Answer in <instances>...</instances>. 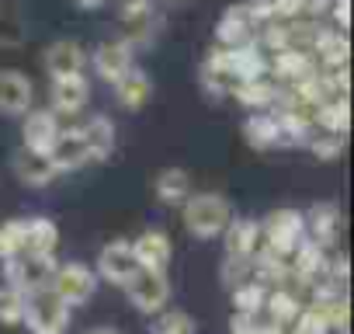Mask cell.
<instances>
[{"label":"cell","instance_id":"40","mask_svg":"<svg viewBox=\"0 0 354 334\" xmlns=\"http://www.w3.org/2000/svg\"><path fill=\"white\" fill-rule=\"evenodd\" d=\"M274 18H302V0H271Z\"/></svg>","mask_w":354,"mask_h":334},{"label":"cell","instance_id":"38","mask_svg":"<svg viewBox=\"0 0 354 334\" xmlns=\"http://www.w3.org/2000/svg\"><path fill=\"white\" fill-rule=\"evenodd\" d=\"M21 317H25V292H18V289H4L0 292V324H21Z\"/></svg>","mask_w":354,"mask_h":334},{"label":"cell","instance_id":"5","mask_svg":"<svg viewBox=\"0 0 354 334\" xmlns=\"http://www.w3.org/2000/svg\"><path fill=\"white\" fill-rule=\"evenodd\" d=\"M49 289L66 303V306H80L94 296L97 289V272H91L87 265L80 261H66V265H56L53 279H49Z\"/></svg>","mask_w":354,"mask_h":334},{"label":"cell","instance_id":"12","mask_svg":"<svg viewBox=\"0 0 354 334\" xmlns=\"http://www.w3.org/2000/svg\"><path fill=\"white\" fill-rule=\"evenodd\" d=\"M326 265H330V261H326V247L316 244V240H309V237H302L299 247L288 254L292 279H299V282H306V285H313L316 279H323Z\"/></svg>","mask_w":354,"mask_h":334},{"label":"cell","instance_id":"36","mask_svg":"<svg viewBox=\"0 0 354 334\" xmlns=\"http://www.w3.org/2000/svg\"><path fill=\"white\" fill-rule=\"evenodd\" d=\"M25 251V220L0 223V258H11Z\"/></svg>","mask_w":354,"mask_h":334},{"label":"cell","instance_id":"20","mask_svg":"<svg viewBox=\"0 0 354 334\" xmlns=\"http://www.w3.org/2000/svg\"><path fill=\"white\" fill-rule=\"evenodd\" d=\"M223 234H226L230 258H254L261 247V223L257 220H230Z\"/></svg>","mask_w":354,"mask_h":334},{"label":"cell","instance_id":"7","mask_svg":"<svg viewBox=\"0 0 354 334\" xmlns=\"http://www.w3.org/2000/svg\"><path fill=\"white\" fill-rule=\"evenodd\" d=\"M46 153L56 171H77V167H84L91 160V150H87V139L80 129H59Z\"/></svg>","mask_w":354,"mask_h":334},{"label":"cell","instance_id":"33","mask_svg":"<svg viewBox=\"0 0 354 334\" xmlns=\"http://www.w3.org/2000/svg\"><path fill=\"white\" fill-rule=\"evenodd\" d=\"M306 143H309L313 157H319V160H333V157L344 150V132H333V129L316 125V129L306 136Z\"/></svg>","mask_w":354,"mask_h":334},{"label":"cell","instance_id":"25","mask_svg":"<svg viewBox=\"0 0 354 334\" xmlns=\"http://www.w3.org/2000/svg\"><path fill=\"white\" fill-rule=\"evenodd\" d=\"M243 136H247V143H250L254 150H271V146H281V143H285L274 112H257L254 118H247Z\"/></svg>","mask_w":354,"mask_h":334},{"label":"cell","instance_id":"16","mask_svg":"<svg viewBox=\"0 0 354 334\" xmlns=\"http://www.w3.org/2000/svg\"><path fill=\"white\" fill-rule=\"evenodd\" d=\"M91 98V84L84 73H73V77H56L53 80V112L59 115H77Z\"/></svg>","mask_w":354,"mask_h":334},{"label":"cell","instance_id":"21","mask_svg":"<svg viewBox=\"0 0 354 334\" xmlns=\"http://www.w3.org/2000/svg\"><path fill=\"white\" fill-rule=\"evenodd\" d=\"M122 25H125V42L129 46H146L160 32V15L153 11V4L129 8V11H122Z\"/></svg>","mask_w":354,"mask_h":334},{"label":"cell","instance_id":"24","mask_svg":"<svg viewBox=\"0 0 354 334\" xmlns=\"http://www.w3.org/2000/svg\"><path fill=\"white\" fill-rule=\"evenodd\" d=\"M115 98H118V105L122 108H142L149 98H153V80L142 73V70H129V73H122L118 80H115Z\"/></svg>","mask_w":354,"mask_h":334},{"label":"cell","instance_id":"34","mask_svg":"<svg viewBox=\"0 0 354 334\" xmlns=\"http://www.w3.org/2000/svg\"><path fill=\"white\" fill-rule=\"evenodd\" d=\"M292 324H295V334H333V331H330V320H326V310H323L319 303L302 306Z\"/></svg>","mask_w":354,"mask_h":334},{"label":"cell","instance_id":"29","mask_svg":"<svg viewBox=\"0 0 354 334\" xmlns=\"http://www.w3.org/2000/svg\"><path fill=\"white\" fill-rule=\"evenodd\" d=\"M80 132H84V139H87L91 160H104V157H111V150H115V125H111V118L94 115Z\"/></svg>","mask_w":354,"mask_h":334},{"label":"cell","instance_id":"19","mask_svg":"<svg viewBox=\"0 0 354 334\" xmlns=\"http://www.w3.org/2000/svg\"><path fill=\"white\" fill-rule=\"evenodd\" d=\"M202 87H205L209 94H216V98L233 94V91L240 87V77L233 73V67H230V60H226V49H219V53H212V56L205 60V67H202Z\"/></svg>","mask_w":354,"mask_h":334},{"label":"cell","instance_id":"1","mask_svg":"<svg viewBox=\"0 0 354 334\" xmlns=\"http://www.w3.org/2000/svg\"><path fill=\"white\" fill-rule=\"evenodd\" d=\"M181 206H185V227H188V234L198 237V240H212V237L223 234L226 223L233 220V209H230L226 195H216V192L188 195Z\"/></svg>","mask_w":354,"mask_h":334},{"label":"cell","instance_id":"32","mask_svg":"<svg viewBox=\"0 0 354 334\" xmlns=\"http://www.w3.org/2000/svg\"><path fill=\"white\" fill-rule=\"evenodd\" d=\"M230 292H233V306H236V313H261V310H264L268 285H261V282L247 279V282H240V285H236V289H230Z\"/></svg>","mask_w":354,"mask_h":334},{"label":"cell","instance_id":"13","mask_svg":"<svg viewBox=\"0 0 354 334\" xmlns=\"http://www.w3.org/2000/svg\"><path fill=\"white\" fill-rule=\"evenodd\" d=\"M35 87L21 70H0V112L4 115H25L32 108Z\"/></svg>","mask_w":354,"mask_h":334},{"label":"cell","instance_id":"6","mask_svg":"<svg viewBox=\"0 0 354 334\" xmlns=\"http://www.w3.org/2000/svg\"><path fill=\"white\" fill-rule=\"evenodd\" d=\"M125 292L132 299V306L139 313H160L170 299V282L167 272H153V268H136L125 282Z\"/></svg>","mask_w":354,"mask_h":334},{"label":"cell","instance_id":"30","mask_svg":"<svg viewBox=\"0 0 354 334\" xmlns=\"http://www.w3.org/2000/svg\"><path fill=\"white\" fill-rule=\"evenodd\" d=\"M299 310H302V303H299V296L292 292V289H285V285H278V289H271L268 296H264V317H271L274 324H281V327H288L295 317H299Z\"/></svg>","mask_w":354,"mask_h":334},{"label":"cell","instance_id":"22","mask_svg":"<svg viewBox=\"0 0 354 334\" xmlns=\"http://www.w3.org/2000/svg\"><path fill=\"white\" fill-rule=\"evenodd\" d=\"M226 60H230L233 73L240 77V84L243 80H257V77L268 73V56H264V49L257 42H243V46L226 49Z\"/></svg>","mask_w":354,"mask_h":334},{"label":"cell","instance_id":"2","mask_svg":"<svg viewBox=\"0 0 354 334\" xmlns=\"http://www.w3.org/2000/svg\"><path fill=\"white\" fill-rule=\"evenodd\" d=\"M32 334H66L70 327V306L46 285L35 292H25V317Z\"/></svg>","mask_w":354,"mask_h":334},{"label":"cell","instance_id":"23","mask_svg":"<svg viewBox=\"0 0 354 334\" xmlns=\"http://www.w3.org/2000/svg\"><path fill=\"white\" fill-rule=\"evenodd\" d=\"M302 223H306V237L326 247V244L337 237V230H340V213H337V206H330V202H316V206L302 216Z\"/></svg>","mask_w":354,"mask_h":334},{"label":"cell","instance_id":"3","mask_svg":"<svg viewBox=\"0 0 354 334\" xmlns=\"http://www.w3.org/2000/svg\"><path fill=\"white\" fill-rule=\"evenodd\" d=\"M302 237H306V223H302V213H295V209H274L261 223V247L271 254L288 258Z\"/></svg>","mask_w":354,"mask_h":334},{"label":"cell","instance_id":"39","mask_svg":"<svg viewBox=\"0 0 354 334\" xmlns=\"http://www.w3.org/2000/svg\"><path fill=\"white\" fill-rule=\"evenodd\" d=\"M250 272H254V261L250 258H230L226 254V261H223V285L226 289H236L240 282L250 279Z\"/></svg>","mask_w":354,"mask_h":334},{"label":"cell","instance_id":"43","mask_svg":"<svg viewBox=\"0 0 354 334\" xmlns=\"http://www.w3.org/2000/svg\"><path fill=\"white\" fill-rule=\"evenodd\" d=\"M73 4H77V8H84V11H94V8H101V4H104V0H73Z\"/></svg>","mask_w":354,"mask_h":334},{"label":"cell","instance_id":"26","mask_svg":"<svg viewBox=\"0 0 354 334\" xmlns=\"http://www.w3.org/2000/svg\"><path fill=\"white\" fill-rule=\"evenodd\" d=\"M192 195V175L185 167H167L156 175V199L163 206H181Z\"/></svg>","mask_w":354,"mask_h":334},{"label":"cell","instance_id":"31","mask_svg":"<svg viewBox=\"0 0 354 334\" xmlns=\"http://www.w3.org/2000/svg\"><path fill=\"white\" fill-rule=\"evenodd\" d=\"M28 39V25H25V15L18 4H11V0H0V46H21Z\"/></svg>","mask_w":354,"mask_h":334},{"label":"cell","instance_id":"9","mask_svg":"<svg viewBox=\"0 0 354 334\" xmlns=\"http://www.w3.org/2000/svg\"><path fill=\"white\" fill-rule=\"evenodd\" d=\"M136 258H132V244L129 240H111L101 247L97 254V279L111 282V285H125L129 275L136 272Z\"/></svg>","mask_w":354,"mask_h":334},{"label":"cell","instance_id":"41","mask_svg":"<svg viewBox=\"0 0 354 334\" xmlns=\"http://www.w3.org/2000/svg\"><path fill=\"white\" fill-rule=\"evenodd\" d=\"M330 8H333V18H337L340 32H347V25H351V11H347V8H351V4H347V0H333Z\"/></svg>","mask_w":354,"mask_h":334},{"label":"cell","instance_id":"14","mask_svg":"<svg viewBox=\"0 0 354 334\" xmlns=\"http://www.w3.org/2000/svg\"><path fill=\"white\" fill-rule=\"evenodd\" d=\"M15 175H18V182H25V185H32V188H42V185H49L59 171L53 167V160H49L46 150L21 146L18 157H15Z\"/></svg>","mask_w":354,"mask_h":334},{"label":"cell","instance_id":"8","mask_svg":"<svg viewBox=\"0 0 354 334\" xmlns=\"http://www.w3.org/2000/svg\"><path fill=\"white\" fill-rule=\"evenodd\" d=\"M91 67H94V73H97L101 80L115 84L122 73L132 70V46H129L125 39H108V42H101V46L94 49Z\"/></svg>","mask_w":354,"mask_h":334},{"label":"cell","instance_id":"27","mask_svg":"<svg viewBox=\"0 0 354 334\" xmlns=\"http://www.w3.org/2000/svg\"><path fill=\"white\" fill-rule=\"evenodd\" d=\"M313 49H316L313 56H319V63H326V70H347V53H351V46H347V35H344V32H323V28H319Z\"/></svg>","mask_w":354,"mask_h":334},{"label":"cell","instance_id":"10","mask_svg":"<svg viewBox=\"0 0 354 334\" xmlns=\"http://www.w3.org/2000/svg\"><path fill=\"white\" fill-rule=\"evenodd\" d=\"M42 60H46V73H49L53 80H56V77L84 73V67H87V53H84V46L73 42V39H59V42H53V46L42 53Z\"/></svg>","mask_w":354,"mask_h":334},{"label":"cell","instance_id":"37","mask_svg":"<svg viewBox=\"0 0 354 334\" xmlns=\"http://www.w3.org/2000/svg\"><path fill=\"white\" fill-rule=\"evenodd\" d=\"M153 334H195V320L185 310H167L153 324Z\"/></svg>","mask_w":354,"mask_h":334},{"label":"cell","instance_id":"15","mask_svg":"<svg viewBox=\"0 0 354 334\" xmlns=\"http://www.w3.org/2000/svg\"><path fill=\"white\" fill-rule=\"evenodd\" d=\"M132 258L139 268H153V272H167L170 265V237L160 230H142L132 240Z\"/></svg>","mask_w":354,"mask_h":334},{"label":"cell","instance_id":"28","mask_svg":"<svg viewBox=\"0 0 354 334\" xmlns=\"http://www.w3.org/2000/svg\"><path fill=\"white\" fill-rule=\"evenodd\" d=\"M56 244H59V230L53 220L46 216H32L25 220V251H35V254H56Z\"/></svg>","mask_w":354,"mask_h":334},{"label":"cell","instance_id":"18","mask_svg":"<svg viewBox=\"0 0 354 334\" xmlns=\"http://www.w3.org/2000/svg\"><path fill=\"white\" fill-rule=\"evenodd\" d=\"M59 125H56V112L49 108H28L25 112V125H21V139L32 150H49L56 139Z\"/></svg>","mask_w":354,"mask_h":334},{"label":"cell","instance_id":"4","mask_svg":"<svg viewBox=\"0 0 354 334\" xmlns=\"http://www.w3.org/2000/svg\"><path fill=\"white\" fill-rule=\"evenodd\" d=\"M8 261V285L18 292H35L46 289L53 272H56V258L53 254H35V251H21L4 258Z\"/></svg>","mask_w":354,"mask_h":334},{"label":"cell","instance_id":"17","mask_svg":"<svg viewBox=\"0 0 354 334\" xmlns=\"http://www.w3.org/2000/svg\"><path fill=\"white\" fill-rule=\"evenodd\" d=\"M250 35H254V21H250L247 8H243V4L226 8L223 18H219V25H216V39H219V46H223V49H233V46L250 42Z\"/></svg>","mask_w":354,"mask_h":334},{"label":"cell","instance_id":"11","mask_svg":"<svg viewBox=\"0 0 354 334\" xmlns=\"http://www.w3.org/2000/svg\"><path fill=\"white\" fill-rule=\"evenodd\" d=\"M268 67L274 70L278 80H285L288 87H295L299 80L313 77L316 73V56L309 49H295V46H285L274 53V60H268Z\"/></svg>","mask_w":354,"mask_h":334},{"label":"cell","instance_id":"42","mask_svg":"<svg viewBox=\"0 0 354 334\" xmlns=\"http://www.w3.org/2000/svg\"><path fill=\"white\" fill-rule=\"evenodd\" d=\"M118 4H122V11H129V8H146L153 0H118Z\"/></svg>","mask_w":354,"mask_h":334},{"label":"cell","instance_id":"35","mask_svg":"<svg viewBox=\"0 0 354 334\" xmlns=\"http://www.w3.org/2000/svg\"><path fill=\"white\" fill-rule=\"evenodd\" d=\"M233 334H281V324L264 313H233Z\"/></svg>","mask_w":354,"mask_h":334},{"label":"cell","instance_id":"44","mask_svg":"<svg viewBox=\"0 0 354 334\" xmlns=\"http://www.w3.org/2000/svg\"><path fill=\"white\" fill-rule=\"evenodd\" d=\"M87 334H118L115 327H94V331H87Z\"/></svg>","mask_w":354,"mask_h":334}]
</instances>
